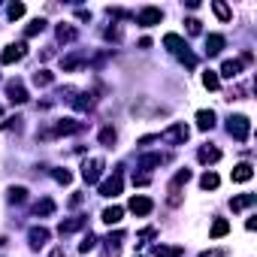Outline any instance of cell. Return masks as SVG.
I'll return each instance as SVG.
<instances>
[{
  "instance_id": "6da1fadb",
  "label": "cell",
  "mask_w": 257,
  "mask_h": 257,
  "mask_svg": "<svg viewBox=\"0 0 257 257\" xmlns=\"http://www.w3.org/2000/svg\"><path fill=\"white\" fill-rule=\"evenodd\" d=\"M227 134H230L236 143H245V140L251 137V121H248L245 115H230V121H227Z\"/></svg>"
},
{
  "instance_id": "7a4b0ae2",
  "label": "cell",
  "mask_w": 257,
  "mask_h": 257,
  "mask_svg": "<svg viewBox=\"0 0 257 257\" xmlns=\"http://www.w3.org/2000/svg\"><path fill=\"white\" fill-rule=\"evenodd\" d=\"M191 137V131H188V124L185 121H176V124H170L167 131L158 137V140H164L167 146H185V140Z\"/></svg>"
},
{
  "instance_id": "3957f363",
  "label": "cell",
  "mask_w": 257,
  "mask_h": 257,
  "mask_svg": "<svg viewBox=\"0 0 257 257\" xmlns=\"http://www.w3.org/2000/svg\"><path fill=\"white\" fill-rule=\"evenodd\" d=\"M103 161L100 158H91V161H85V167H82V179L88 182V185H97L100 182V176H103Z\"/></svg>"
},
{
  "instance_id": "277c9868",
  "label": "cell",
  "mask_w": 257,
  "mask_h": 257,
  "mask_svg": "<svg viewBox=\"0 0 257 257\" xmlns=\"http://www.w3.org/2000/svg\"><path fill=\"white\" fill-rule=\"evenodd\" d=\"M124 188V179H121V170H115L106 182H100V197H118Z\"/></svg>"
},
{
  "instance_id": "5b68a950",
  "label": "cell",
  "mask_w": 257,
  "mask_h": 257,
  "mask_svg": "<svg viewBox=\"0 0 257 257\" xmlns=\"http://www.w3.org/2000/svg\"><path fill=\"white\" fill-rule=\"evenodd\" d=\"M161 19H164V13H161L158 7H146V10H140V13H137V25H143V28L161 25Z\"/></svg>"
},
{
  "instance_id": "8992f818",
  "label": "cell",
  "mask_w": 257,
  "mask_h": 257,
  "mask_svg": "<svg viewBox=\"0 0 257 257\" xmlns=\"http://www.w3.org/2000/svg\"><path fill=\"white\" fill-rule=\"evenodd\" d=\"M25 52H28V46H25V43H13V46H7V49H4V55H0V64H16V61H22V58H25Z\"/></svg>"
},
{
  "instance_id": "52a82bcc",
  "label": "cell",
  "mask_w": 257,
  "mask_h": 257,
  "mask_svg": "<svg viewBox=\"0 0 257 257\" xmlns=\"http://www.w3.org/2000/svg\"><path fill=\"white\" fill-rule=\"evenodd\" d=\"M49 236H52V233H49L46 227H31V230H28V242H31V248H34V251H37V248H43V245L49 242Z\"/></svg>"
},
{
  "instance_id": "ba28073f",
  "label": "cell",
  "mask_w": 257,
  "mask_h": 257,
  "mask_svg": "<svg viewBox=\"0 0 257 257\" xmlns=\"http://www.w3.org/2000/svg\"><path fill=\"white\" fill-rule=\"evenodd\" d=\"M79 131H82V124H79V121H73V118H64V121H58V124H55L52 137H64V134H79Z\"/></svg>"
},
{
  "instance_id": "9c48e42d",
  "label": "cell",
  "mask_w": 257,
  "mask_h": 257,
  "mask_svg": "<svg viewBox=\"0 0 257 257\" xmlns=\"http://www.w3.org/2000/svg\"><path fill=\"white\" fill-rule=\"evenodd\" d=\"M197 161H200V164H218V161H221V149H215V146H203V149L197 152Z\"/></svg>"
},
{
  "instance_id": "30bf717a",
  "label": "cell",
  "mask_w": 257,
  "mask_h": 257,
  "mask_svg": "<svg viewBox=\"0 0 257 257\" xmlns=\"http://www.w3.org/2000/svg\"><path fill=\"white\" fill-rule=\"evenodd\" d=\"M152 209H155V203L149 197H134L131 200V212L134 215H152Z\"/></svg>"
},
{
  "instance_id": "8fae6325",
  "label": "cell",
  "mask_w": 257,
  "mask_h": 257,
  "mask_svg": "<svg viewBox=\"0 0 257 257\" xmlns=\"http://www.w3.org/2000/svg\"><path fill=\"white\" fill-rule=\"evenodd\" d=\"M164 46L170 49V52H176V55H182V52H188V43L179 37V34H167L164 37Z\"/></svg>"
},
{
  "instance_id": "7c38bea8",
  "label": "cell",
  "mask_w": 257,
  "mask_h": 257,
  "mask_svg": "<svg viewBox=\"0 0 257 257\" xmlns=\"http://www.w3.org/2000/svg\"><path fill=\"white\" fill-rule=\"evenodd\" d=\"M7 94H10L13 103H28V91H25L22 82H10V85H7Z\"/></svg>"
},
{
  "instance_id": "4fadbf2b",
  "label": "cell",
  "mask_w": 257,
  "mask_h": 257,
  "mask_svg": "<svg viewBox=\"0 0 257 257\" xmlns=\"http://www.w3.org/2000/svg\"><path fill=\"white\" fill-rule=\"evenodd\" d=\"M257 203V194H242V197H233L230 200V209L233 212H242V209H248V206H254Z\"/></svg>"
},
{
  "instance_id": "5bb4252c",
  "label": "cell",
  "mask_w": 257,
  "mask_h": 257,
  "mask_svg": "<svg viewBox=\"0 0 257 257\" xmlns=\"http://www.w3.org/2000/svg\"><path fill=\"white\" fill-rule=\"evenodd\" d=\"M197 127H200V131H212V127H215V112L212 109H200L197 112Z\"/></svg>"
},
{
  "instance_id": "9a60e30c",
  "label": "cell",
  "mask_w": 257,
  "mask_h": 257,
  "mask_svg": "<svg viewBox=\"0 0 257 257\" xmlns=\"http://www.w3.org/2000/svg\"><path fill=\"white\" fill-rule=\"evenodd\" d=\"M82 227H85V218H70V221H61L58 233H61V236H70V233H76V230H82Z\"/></svg>"
},
{
  "instance_id": "2e32d148",
  "label": "cell",
  "mask_w": 257,
  "mask_h": 257,
  "mask_svg": "<svg viewBox=\"0 0 257 257\" xmlns=\"http://www.w3.org/2000/svg\"><path fill=\"white\" fill-rule=\"evenodd\" d=\"M185 248L182 245H155V257H182Z\"/></svg>"
},
{
  "instance_id": "e0dca14e",
  "label": "cell",
  "mask_w": 257,
  "mask_h": 257,
  "mask_svg": "<svg viewBox=\"0 0 257 257\" xmlns=\"http://www.w3.org/2000/svg\"><path fill=\"white\" fill-rule=\"evenodd\" d=\"M221 49H224V37L221 34H209L206 37V52L209 55H221Z\"/></svg>"
},
{
  "instance_id": "ac0fdd59",
  "label": "cell",
  "mask_w": 257,
  "mask_h": 257,
  "mask_svg": "<svg viewBox=\"0 0 257 257\" xmlns=\"http://www.w3.org/2000/svg\"><path fill=\"white\" fill-rule=\"evenodd\" d=\"M242 67H245L242 61H224V67H221V76H224V79H236V76L242 73Z\"/></svg>"
},
{
  "instance_id": "d6986e66",
  "label": "cell",
  "mask_w": 257,
  "mask_h": 257,
  "mask_svg": "<svg viewBox=\"0 0 257 257\" xmlns=\"http://www.w3.org/2000/svg\"><path fill=\"white\" fill-rule=\"evenodd\" d=\"M34 212H37L40 218H49V215H55V200H52V197H43V200L34 206Z\"/></svg>"
},
{
  "instance_id": "ffe728a7",
  "label": "cell",
  "mask_w": 257,
  "mask_h": 257,
  "mask_svg": "<svg viewBox=\"0 0 257 257\" xmlns=\"http://www.w3.org/2000/svg\"><path fill=\"white\" fill-rule=\"evenodd\" d=\"M251 176H254V167L251 164H239L233 170V182H251Z\"/></svg>"
},
{
  "instance_id": "44dd1931",
  "label": "cell",
  "mask_w": 257,
  "mask_h": 257,
  "mask_svg": "<svg viewBox=\"0 0 257 257\" xmlns=\"http://www.w3.org/2000/svg\"><path fill=\"white\" fill-rule=\"evenodd\" d=\"M167 158L164 155H146V158H140V170H155V167H161Z\"/></svg>"
},
{
  "instance_id": "7402d4cb",
  "label": "cell",
  "mask_w": 257,
  "mask_h": 257,
  "mask_svg": "<svg viewBox=\"0 0 257 257\" xmlns=\"http://www.w3.org/2000/svg\"><path fill=\"white\" fill-rule=\"evenodd\" d=\"M188 182H191V170H179V173L173 176V182H170V191L176 194V191H179L182 185H188Z\"/></svg>"
},
{
  "instance_id": "603a6c76",
  "label": "cell",
  "mask_w": 257,
  "mask_h": 257,
  "mask_svg": "<svg viewBox=\"0 0 257 257\" xmlns=\"http://www.w3.org/2000/svg\"><path fill=\"white\" fill-rule=\"evenodd\" d=\"M227 233H230V224H227L224 218H215V224H212L209 236H212V239H221V236H227Z\"/></svg>"
},
{
  "instance_id": "cb8c5ba5",
  "label": "cell",
  "mask_w": 257,
  "mask_h": 257,
  "mask_svg": "<svg viewBox=\"0 0 257 257\" xmlns=\"http://www.w3.org/2000/svg\"><path fill=\"white\" fill-rule=\"evenodd\" d=\"M218 185H221V179H218L212 170H209V173H203V179H200V188H203V191H215Z\"/></svg>"
},
{
  "instance_id": "d4e9b609",
  "label": "cell",
  "mask_w": 257,
  "mask_h": 257,
  "mask_svg": "<svg viewBox=\"0 0 257 257\" xmlns=\"http://www.w3.org/2000/svg\"><path fill=\"white\" fill-rule=\"evenodd\" d=\"M121 215H124V209H121V206H109V209H103V221H106V224H118V221H121Z\"/></svg>"
},
{
  "instance_id": "484cf974",
  "label": "cell",
  "mask_w": 257,
  "mask_h": 257,
  "mask_svg": "<svg viewBox=\"0 0 257 257\" xmlns=\"http://www.w3.org/2000/svg\"><path fill=\"white\" fill-rule=\"evenodd\" d=\"M52 82H55V76H52L49 70H37V73H34V85H37V88H46V85H52Z\"/></svg>"
},
{
  "instance_id": "4316f807",
  "label": "cell",
  "mask_w": 257,
  "mask_h": 257,
  "mask_svg": "<svg viewBox=\"0 0 257 257\" xmlns=\"http://www.w3.org/2000/svg\"><path fill=\"white\" fill-rule=\"evenodd\" d=\"M212 10H215V16H218L221 22H230V19H233L230 7H227V4H221V0H215V4H212Z\"/></svg>"
},
{
  "instance_id": "83f0119b",
  "label": "cell",
  "mask_w": 257,
  "mask_h": 257,
  "mask_svg": "<svg viewBox=\"0 0 257 257\" xmlns=\"http://www.w3.org/2000/svg\"><path fill=\"white\" fill-rule=\"evenodd\" d=\"M58 40H61V43H73V40H76V28H70V25H58Z\"/></svg>"
},
{
  "instance_id": "f1b7e54d",
  "label": "cell",
  "mask_w": 257,
  "mask_h": 257,
  "mask_svg": "<svg viewBox=\"0 0 257 257\" xmlns=\"http://www.w3.org/2000/svg\"><path fill=\"white\" fill-rule=\"evenodd\" d=\"M115 140H118V134L112 131V127H103V131H100V143H103L106 149H112V146H115Z\"/></svg>"
},
{
  "instance_id": "f546056e",
  "label": "cell",
  "mask_w": 257,
  "mask_h": 257,
  "mask_svg": "<svg viewBox=\"0 0 257 257\" xmlns=\"http://www.w3.org/2000/svg\"><path fill=\"white\" fill-rule=\"evenodd\" d=\"M43 31H46V22H43V19H34V22L25 28V37H37V34H43Z\"/></svg>"
},
{
  "instance_id": "4dcf8cb0",
  "label": "cell",
  "mask_w": 257,
  "mask_h": 257,
  "mask_svg": "<svg viewBox=\"0 0 257 257\" xmlns=\"http://www.w3.org/2000/svg\"><path fill=\"white\" fill-rule=\"evenodd\" d=\"M203 85H206L209 91H215V88L221 85V79H218V73H215V70H206V73H203Z\"/></svg>"
},
{
  "instance_id": "1f68e13d",
  "label": "cell",
  "mask_w": 257,
  "mask_h": 257,
  "mask_svg": "<svg viewBox=\"0 0 257 257\" xmlns=\"http://www.w3.org/2000/svg\"><path fill=\"white\" fill-rule=\"evenodd\" d=\"M91 103H94V97L85 91V94H79V100H73V106L79 109V112H85V109H91Z\"/></svg>"
},
{
  "instance_id": "d6a6232c",
  "label": "cell",
  "mask_w": 257,
  "mask_h": 257,
  "mask_svg": "<svg viewBox=\"0 0 257 257\" xmlns=\"http://www.w3.org/2000/svg\"><path fill=\"white\" fill-rule=\"evenodd\" d=\"M94 248H97V236H94V233H88V236L79 242V251H82V254H88V251H94Z\"/></svg>"
},
{
  "instance_id": "836d02e7",
  "label": "cell",
  "mask_w": 257,
  "mask_h": 257,
  "mask_svg": "<svg viewBox=\"0 0 257 257\" xmlns=\"http://www.w3.org/2000/svg\"><path fill=\"white\" fill-rule=\"evenodd\" d=\"M10 203H25L28 200V191L25 188H10V197H7Z\"/></svg>"
},
{
  "instance_id": "e575fe53",
  "label": "cell",
  "mask_w": 257,
  "mask_h": 257,
  "mask_svg": "<svg viewBox=\"0 0 257 257\" xmlns=\"http://www.w3.org/2000/svg\"><path fill=\"white\" fill-rule=\"evenodd\" d=\"M7 16H10V19H22V16H25V4H10V7H7Z\"/></svg>"
},
{
  "instance_id": "d590c367",
  "label": "cell",
  "mask_w": 257,
  "mask_h": 257,
  "mask_svg": "<svg viewBox=\"0 0 257 257\" xmlns=\"http://www.w3.org/2000/svg\"><path fill=\"white\" fill-rule=\"evenodd\" d=\"M52 176H55V182H61V185H70V182H73V173H70V170H55Z\"/></svg>"
},
{
  "instance_id": "8d00e7d4",
  "label": "cell",
  "mask_w": 257,
  "mask_h": 257,
  "mask_svg": "<svg viewBox=\"0 0 257 257\" xmlns=\"http://www.w3.org/2000/svg\"><path fill=\"white\" fill-rule=\"evenodd\" d=\"M79 64H82V58H79V55H73V58H67V61H64V70H76Z\"/></svg>"
},
{
  "instance_id": "74e56055",
  "label": "cell",
  "mask_w": 257,
  "mask_h": 257,
  "mask_svg": "<svg viewBox=\"0 0 257 257\" xmlns=\"http://www.w3.org/2000/svg\"><path fill=\"white\" fill-rule=\"evenodd\" d=\"M185 25H188V34H200V22L197 19H188Z\"/></svg>"
},
{
  "instance_id": "f35d334b",
  "label": "cell",
  "mask_w": 257,
  "mask_h": 257,
  "mask_svg": "<svg viewBox=\"0 0 257 257\" xmlns=\"http://www.w3.org/2000/svg\"><path fill=\"white\" fill-rule=\"evenodd\" d=\"M52 257H64V251H52Z\"/></svg>"
}]
</instances>
